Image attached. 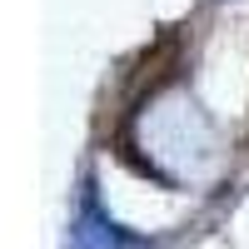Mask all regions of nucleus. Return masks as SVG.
<instances>
[{
  "instance_id": "obj_1",
  "label": "nucleus",
  "mask_w": 249,
  "mask_h": 249,
  "mask_svg": "<svg viewBox=\"0 0 249 249\" xmlns=\"http://www.w3.org/2000/svg\"><path fill=\"white\" fill-rule=\"evenodd\" d=\"M130 244H135V239L105 214L95 184H85V195H80V214H75V224H70V249H130Z\"/></svg>"
}]
</instances>
